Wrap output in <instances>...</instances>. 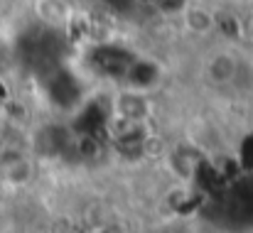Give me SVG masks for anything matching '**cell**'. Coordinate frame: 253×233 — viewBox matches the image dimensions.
<instances>
[{"label": "cell", "mask_w": 253, "mask_h": 233, "mask_svg": "<svg viewBox=\"0 0 253 233\" xmlns=\"http://www.w3.org/2000/svg\"><path fill=\"white\" fill-rule=\"evenodd\" d=\"M234 74H236V62L231 57H226V54L214 57L209 62V67H207V77L211 78L214 83H229L234 78Z\"/></svg>", "instance_id": "6da1fadb"}, {"label": "cell", "mask_w": 253, "mask_h": 233, "mask_svg": "<svg viewBox=\"0 0 253 233\" xmlns=\"http://www.w3.org/2000/svg\"><path fill=\"white\" fill-rule=\"evenodd\" d=\"M184 25H187V30H192L197 35H207L214 27V17L204 7H189L184 12Z\"/></svg>", "instance_id": "7a4b0ae2"}, {"label": "cell", "mask_w": 253, "mask_h": 233, "mask_svg": "<svg viewBox=\"0 0 253 233\" xmlns=\"http://www.w3.org/2000/svg\"><path fill=\"white\" fill-rule=\"evenodd\" d=\"M249 30L253 32V12H251V17H249Z\"/></svg>", "instance_id": "3957f363"}]
</instances>
